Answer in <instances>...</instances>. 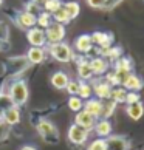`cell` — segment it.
Instances as JSON below:
<instances>
[{
    "label": "cell",
    "instance_id": "1",
    "mask_svg": "<svg viewBox=\"0 0 144 150\" xmlns=\"http://www.w3.org/2000/svg\"><path fill=\"white\" fill-rule=\"evenodd\" d=\"M9 101L13 105L16 107H20V105H25L26 101H28V96H30V91H28V85L25 84L23 81H16L11 84L9 87Z\"/></svg>",
    "mask_w": 144,
    "mask_h": 150
},
{
    "label": "cell",
    "instance_id": "2",
    "mask_svg": "<svg viewBox=\"0 0 144 150\" xmlns=\"http://www.w3.org/2000/svg\"><path fill=\"white\" fill-rule=\"evenodd\" d=\"M48 53L51 54L53 59H56L57 62H62V64H67V62H70V60L74 57L71 47L68 45V43H65V42H59V43L48 45Z\"/></svg>",
    "mask_w": 144,
    "mask_h": 150
},
{
    "label": "cell",
    "instance_id": "3",
    "mask_svg": "<svg viewBox=\"0 0 144 150\" xmlns=\"http://www.w3.org/2000/svg\"><path fill=\"white\" fill-rule=\"evenodd\" d=\"M37 132L42 136V139H45L47 142H56L59 139V132L56 129V125L53 122H50L47 119L39 121L37 124Z\"/></svg>",
    "mask_w": 144,
    "mask_h": 150
},
{
    "label": "cell",
    "instance_id": "4",
    "mask_svg": "<svg viewBox=\"0 0 144 150\" xmlns=\"http://www.w3.org/2000/svg\"><path fill=\"white\" fill-rule=\"evenodd\" d=\"M30 67V62L26 56H16V57H9L6 60V71L13 76H17Z\"/></svg>",
    "mask_w": 144,
    "mask_h": 150
},
{
    "label": "cell",
    "instance_id": "5",
    "mask_svg": "<svg viewBox=\"0 0 144 150\" xmlns=\"http://www.w3.org/2000/svg\"><path fill=\"white\" fill-rule=\"evenodd\" d=\"M45 36H47V43L48 45L62 42L64 37H65V26L53 22L48 28H45Z\"/></svg>",
    "mask_w": 144,
    "mask_h": 150
},
{
    "label": "cell",
    "instance_id": "6",
    "mask_svg": "<svg viewBox=\"0 0 144 150\" xmlns=\"http://www.w3.org/2000/svg\"><path fill=\"white\" fill-rule=\"evenodd\" d=\"M67 138L71 144H74V146H84L88 139V132L81 129L79 125L73 124V125H70V129H68Z\"/></svg>",
    "mask_w": 144,
    "mask_h": 150
},
{
    "label": "cell",
    "instance_id": "7",
    "mask_svg": "<svg viewBox=\"0 0 144 150\" xmlns=\"http://www.w3.org/2000/svg\"><path fill=\"white\" fill-rule=\"evenodd\" d=\"M26 40L30 42L31 47H40L43 48L47 45V36H45V30L39 28V26H34L26 31Z\"/></svg>",
    "mask_w": 144,
    "mask_h": 150
},
{
    "label": "cell",
    "instance_id": "8",
    "mask_svg": "<svg viewBox=\"0 0 144 150\" xmlns=\"http://www.w3.org/2000/svg\"><path fill=\"white\" fill-rule=\"evenodd\" d=\"M16 25L19 26L20 30H25L28 31L31 28H34V26H37V17L36 16H33L30 13H26V11H20V13L16 16Z\"/></svg>",
    "mask_w": 144,
    "mask_h": 150
},
{
    "label": "cell",
    "instance_id": "9",
    "mask_svg": "<svg viewBox=\"0 0 144 150\" xmlns=\"http://www.w3.org/2000/svg\"><path fill=\"white\" fill-rule=\"evenodd\" d=\"M96 118L95 116H92L90 113H87L85 110H81V112H77L76 116H74V124L79 125L81 129H84L87 132H90L95 129V124H96Z\"/></svg>",
    "mask_w": 144,
    "mask_h": 150
},
{
    "label": "cell",
    "instance_id": "10",
    "mask_svg": "<svg viewBox=\"0 0 144 150\" xmlns=\"http://www.w3.org/2000/svg\"><path fill=\"white\" fill-rule=\"evenodd\" d=\"M93 85V94L101 99V101H107L110 99V93H112V85L107 84L106 81H95L92 82Z\"/></svg>",
    "mask_w": 144,
    "mask_h": 150
},
{
    "label": "cell",
    "instance_id": "11",
    "mask_svg": "<svg viewBox=\"0 0 144 150\" xmlns=\"http://www.w3.org/2000/svg\"><path fill=\"white\" fill-rule=\"evenodd\" d=\"M121 85H123V88H126L127 91H136L138 93L144 87V82H143V79L140 76L130 73V74H127L124 77V81L121 82Z\"/></svg>",
    "mask_w": 144,
    "mask_h": 150
},
{
    "label": "cell",
    "instance_id": "12",
    "mask_svg": "<svg viewBox=\"0 0 144 150\" xmlns=\"http://www.w3.org/2000/svg\"><path fill=\"white\" fill-rule=\"evenodd\" d=\"M3 122L9 127L17 125L20 122V110L16 105H9L3 110Z\"/></svg>",
    "mask_w": 144,
    "mask_h": 150
},
{
    "label": "cell",
    "instance_id": "13",
    "mask_svg": "<svg viewBox=\"0 0 144 150\" xmlns=\"http://www.w3.org/2000/svg\"><path fill=\"white\" fill-rule=\"evenodd\" d=\"M90 37H92L93 45H96V47H99V48L112 47L113 36H112V34H109V33H104V31H95L93 34H90Z\"/></svg>",
    "mask_w": 144,
    "mask_h": 150
},
{
    "label": "cell",
    "instance_id": "14",
    "mask_svg": "<svg viewBox=\"0 0 144 150\" xmlns=\"http://www.w3.org/2000/svg\"><path fill=\"white\" fill-rule=\"evenodd\" d=\"M106 146L107 150H129V141L123 136L110 135L106 138Z\"/></svg>",
    "mask_w": 144,
    "mask_h": 150
},
{
    "label": "cell",
    "instance_id": "15",
    "mask_svg": "<svg viewBox=\"0 0 144 150\" xmlns=\"http://www.w3.org/2000/svg\"><path fill=\"white\" fill-rule=\"evenodd\" d=\"M92 48H93V42H92L90 34H82L74 40V50L79 54H82V56L87 53H90Z\"/></svg>",
    "mask_w": 144,
    "mask_h": 150
},
{
    "label": "cell",
    "instance_id": "16",
    "mask_svg": "<svg viewBox=\"0 0 144 150\" xmlns=\"http://www.w3.org/2000/svg\"><path fill=\"white\" fill-rule=\"evenodd\" d=\"M88 62H90V67H92L93 74L102 76V74H106V73H107V70H109V60H107L106 57L96 56V57L90 59Z\"/></svg>",
    "mask_w": 144,
    "mask_h": 150
},
{
    "label": "cell",
    "instance_id": "17",
    "mask_svg": "<svg viewBox=\"0 0 144 150\" xmlns=\"http://www.w3.org/2000/svg\"><path fill=\"white\" fill-rule=\"evenodd\" d=\"M115 73L119 76L121 82H123L124 77H126L127 74L132 73V62H130V59H127V57H119V59L115 62Z\"/></svg>",
    "mask_w": 144,
    "mask_h": 150
},
{
    "label": "cell",
    "instance_id": "18",
    "mask_svg": "<svg viewBox=\"0 0 144 150\" xmlns=\"http://www.w3.org/2000/svg\"><path fill=\"white\" fill-rule=\"evenodd\" d=\"M84 110L92 116H95L96 119L101 118V110H102V101L98 98H90L84 101Z\"/></svg>",
    "mask_w": 144,
    "mask_h": 150
},
{
    "label": "cell",
    "instance_id": "19",
    "mask_svg": "<svg viewBox=\"0 0 144 150\" xmlns=\"http://www.w3.org/2000/svg\"><path fill=\"white\" fill-rule=\"evenodd\" d=\"M77 74H79V79L82 82H90L93 79V71H92V67H90V62L87 59L81 57L79 60V65H77Z\"/></svg>",
    "mask_w": 144,
    "mask_h": 150
},
{
    "label": "cell",
    "instance_id": "20",
    "mask_svg": "<svg viewBox=\"0 0 144 150\" xmlns=\"http://www.w3.org/2000/svg\"><path fill=\"white\" fill-rule=\"evenodd\" d=\"M45 56H47V51L45 48H40V47H31L28 51H26V59H28L30 64H42L45 60Z\"/></svg>",
    "mask_w": 144,
    "mask_h": 150
},
{
    "label": "cell",
    "instance_id": "21",
    "mask_svg": "<svg viewBox=\"0 0 144 150\" xmlns=\"http://www.w3.org/2000/svg\"><path fill=\"white\" fill-rule=\"evenodd\" d=\"M96 132V135L98 138H102V139H106L107 136L112 135V122H110L109 119H102V118H99L96 121V124H95V129H93Z\"/></svg>",
    "mask_w": 144,
    "mask_h": 150
},
{
    "label": "cell",
    "instance_id": "22",
    "mask_svg": "<svg viewBox=\"0 0 144 150\" xmlns=\"http://www.w3.org/2000/svg\"><path fill=\"white\" fill-rule=\"evenodd\" d=\"M51 85L54 88H57V90H65V87H67L70 77L67 76V73H64V71H56L53 76H51Z\"/></svg>",
    "mask_w": 144,
    "mask_h": 150
},
{
    "label": "cell",
    "instance_id": "23",
    "mask_svg": "<svg viewBox=\"0 0 144 150\" xmlns=\"http://www.w3.org/2000/svg\"><path fill=\"white\" fill-rule=\"evenodd\" d=\"M126 113H127V116H129L130 119L138 121V119H141V118H143V115H144V105H143L141 102L132 104V105H127Z\"/></svg>",
    "mask_w": 144,
    "mask_h": 150
},
{
    "label": "cell",
    "instance_id": "24",
    "mask_svg": "<svg viewBox=\"0 0 144 150\" xmlns=\"http://www.w3.org/2000/svg\"><path fill=\"white\" fill-rule=\"evenodd\" d=\"M76 96H79L82 101H87V99H90L93 96V85L92 82H79V90H77V94Z\"/></svg>",
    "mask_w": 144,
    "mask_h": 150
},
{
    "label": "cell",
    "instance_id": "25",
    "mask_svg": "<svg viewBox=\"0 0 144 150\" xmlns=\"http://www.w3.org/2000/svg\"><path fill=\"white\" fill-rule=\"evenodd\" d=\"M64 9L67 11V14L70 16V19L73 20L76 19L77 16H79L81 13V6H79V3H77V0H68V2H64Z\"/></svg>",
    "mask_w": 144,
    "mask_h": 150
},
{
    "label": "cell",
    "instance_id": "26",
    "mask_svg": "<svg viewBox=\"0 0 144 150\" xmlns=\"http://www.w3.org/2000/svg\"><path fill=\"white\" fill-rule=\"evenodd\" d=\"M126 94L127 90L123 87H116L112 88V93H110V101H113L115 104H124L126 102Z\"/></svg>",
    "mask_w": 144,
    "mask_h": 150
},
{
    "label": "cell",
    "instance_id": "27",
    "mask_svg": "<svg viewBox=\"0 0 144 150\" xmlns=\"http://www.w3.org/2000/svg\"><path fill=\"white\" fill-rule=\"evenodd\" d=\"M62 5H64V3H62ZM51 17H53V22H56V23H60V25H64V26L71 20V19H70V16L67 14V11L64 9V6H62V8H59L56 13H53V14H51Z\"/></svg>",
    "mask_w": 144,
    "mask_h": 150
},
{
    "label": "cell",
    "instance_id": "28",
    "mask_svg": "<svg viewBox=\"0 0 144 150\" xmlns=\"http://www.w3.org/2000/svg\"><path fill=\"white\" fill-rule=\"evenodd\" d=\"M116 105L113 101H110V99H107V101H102V110H101V118L102 119H109L110 116H112L115 113V108Z\"/></svg>",
    "mask_w": 144,
    "mask_h": 150
},
{
    "label": "cell",
    "instance_id": "29",
    "mask_svg": "<svg viewBox=\"0 0 144 150\" xmlns=\"http://www.w3.org/2000/svg\"><path fill=\"white\" fill-rule=\"evenodd\" d=\"M51 23H53V17H51L50 13H47V11H40V13L37 14V26L39 28L45 30Z\"/></svg>",
    "mask_w": 144,
    "mask_h": 150
},
{
    "label": "cell",
    "instance_id": "30",
    "mask_svg": "<svg viewBox=\"0 0 144 150\" xmlns=\"http://www.w3.org/2000/svg\"><path fill=\"white\" fill-rule=\"evenodd\" d=\"M68 108L74 113L81 112V110H84V101L79 96H70L68 98Z\"/></svg>",
    "mask_w": 144,
    "mask_h": 150
},
{
    "label": "cell",
    "instance_id": "31",
    "mask_svg": "<svg viewBox=\"0 0 144 150\" xmlns=\"http://www.w3.org/2000/svg\"><path fill=\"white\" fill-rule=\"evenodd\" d=\"M59 8H62V0H47V3L43 5V11H47V13L53 14L56 13Z\"/></svg>",
    "mask_w": 144,
    "mask_h": 150
},
{
    "label": "cell",
    "instance_id": "32",
    "mask_svg": "<svg viewBox=\"0 0 144 150\" xmlns=\"http://www.w3.org/2000/svg\"><path fill=\"white\" fill-rule=\"evenodd\" d=\"M87 150H107L106 139H102V138H96V139H93L87 146Z\"/></svg>",
    "mask_w": 144,
    "mask_h": 150
},
{
    "label": "cell",
    "instance_id": "33",
    "mask_svg": "<svg viewBox=\"0 0 144 150\" xmlns=\"http://www.w3.org/2000/svg\"><path fill=\"white\" fill-rule=\"evenodd\" d=\"M138 102H141L140 93H136V91H127V94H126V104L127 105H132V104H138Z\"/></svg>",
    "mask_w": 144,
    "mask_h": 150
},
{
    "label": "cell",
    "instance_id": "34",
    "mask_svg": "<svg viewBox=\"0 0 144 150\" xmlns=\"http://www.w3.org/2000/svg\"><path fill=\"white\" fill-rule=\"evenodd\" d=\"M65 90L68 91L70 96H76L77 94V90H79V81H68L67 87H65Z\"/></svg>",
    "mask_w": 144,
    "mask_h": 150
},
{
    "label": "cell",
    "instance_id": "35",
    "mask_svg": "<svg viewBox=\"0 0 144 150\" xmlns=\"http://www.w3.org/2000/svg\"><path fill=\"white\" fill-rule=\"evenodd\" d=\"M106 82L110 85H121V79L115 71L113 73H106Z\"/></svg>",
    "mask_w": 144,
    "mask_h": 150
},
{
    "label": "cell",
    "instance_id": "36",
    "mask_svg": "<svg viewBox=\"0 0 144 150\" xmlns=\"http://www.w3.org/2000/svg\"><path fill=\"white\" fill-rule=\"evenodd\" d=\"M9 39V30L6 23H3V22H0V40L2 42H8Z\"/></svg>",
    "mask_w": 144,
    "mask_h": 150
},
{
    "label": "cell",
    "instance_id": "37",
    "mask_svg": "<svg viewBox=\"0 0 144 150\" xmlns=\"http://www.w3.org/2000/svg\"><path fill=\"white\" fill-rule=\"evenodd\" d=\"M87 5L92 8H106L109 5V0H87Z\"/></svg>",
    "mask_w": 144,
    "mask_h": 150
},
{
    "label": "cell",
    "instance_id": "38",
    "mask_svg": "<svg viewBox=\"0 0 144 150\" xmlns=\"http://www.w3.org/2000/svg\"><path fill=\"white\" fill-rule=\"evenodd\" d=\"M25 11H26V13H30V14H33V16H36V17H37V14L40 13V8H39L36 3L28 2V3H26V6H25Z\"/></svg>",
    "mask_w": 144,
    "mask_h": 150
},
{
    "label": "cell",
    "instance_id": "39",
    "mask_svg": "<svg viewBox=\"0 0 144 150\" xmlns=\"http://www.w3.org/2000/svg\"><path fill=\"white\" fill-rule=\"evenodd\" d=\"M8 135H9V125H6L5 122H0V142L6 139Z\"/></svg>",
    "mask_w": 144,
    "mask_h": 150
},
{
    "label": "cell",
    "instance_id": "40",
    "mask_svg": "<svg viewBox=\"0 0 144 150\" xmlns=\"http://www.w3.org/2000/svg\"><path fill=\"white\" fill-rule=\"evenodd\" d=\"M31 2H33V3H36L37 6H39V8L42 9V8H43V5L47 3V0H31Z\"/></svg>",
    "mask_w": 144,
    "mask_h": 150
},
{
    "label": "cell",
    "instance_id": "41",
    "mask_svg": "<svg viewBox=\"0 0 144 150\" xmlns=\"http://www.w3.org/2000/svg\"><path fill=\"white\" fill-rule=\"evenodd\" d=\"M20 150H37L36 147H33V146H23Z\"/></svg>",
    "mask_w": 144,
    "mask_h": 150
},
{
    "label": "cell",
    "instance_id": "42",
    "mask_svg": "<svg viewBox=\"0 0 144 150\" xmlns=\"http://www.w3.org/2000/svg\"><path fill=\"white\" fill-rule=\"evenodd\" d=\"M6 47H8V42H2V40H0V50H6Z\"/></svg>",
    "mask_w": 144,
    "mask_h": 150
},
{
    "label": "cell",
    "instance_id": "43",
    "mask_svg": "<svg viewBox=\"0 0 144 150\" xmlns=\"http://www.w3.org/2000/svg\"><path fill=\"white\" fill-rule=\"evenodd\" d=\"M0 122H3V110L0 108Z\"/></svg>",
    "mask_w": 144,
    "mask_h": 150
},
{
    "label": "cell",
    "instance_id": "44",
    "mask_svg": "<svg viewBox=\"0 0 144 150\" xmlns=\"http://www.w3.org/2000/svg\"><path fill=\"white\" fill-rule=\"evenodd\" d=\"M2 93H3V90H2V85H0V96H2Z\"/></svg>",
    "mask_w": 144,
    "mask_h": 150
},
{
    "label": "cell",
    "instance_id": "45",
    "mask_svg": "<svg viewBox=\"0 0 144 150\" xmlns=\"http://www.w3.org/2000/svg\"><path fill=\"white\" fill-rule=\"evenodd\" d=\"M2 3H3V0H0V6H2Z\"/></svg>",
    "mask_w": 144,
    "mask_h": 150
},
{
    "label": "cell",
    "instance_id": "46",
    "mask_svg": "<svg viewBox=\"0 0 144 150\" xmlns=\"http://www.w3.org/2000/svg\"><path fill=\"white\" fill-rule=\"evenodd\" d=\"M109 2H112V0H109ZM113 2H118V0H113Z\"/></svg>",
    "mask_w": 144,
    "mask_h": 150
},
{
    "label": "cell",
    "instance_id": "47",
    "mask_svg": "<svg viewBox=\"0 0 144 150\" xmlns=\"http://www.w3.org/2000/svg\"><path fill=\"white\" fill-rule=\"evenodd\" d=\"M67 2H68V0H67Z\"/></svg>",
    "mask_w": 144,
    "mask_h": 150
}]
</instances>
